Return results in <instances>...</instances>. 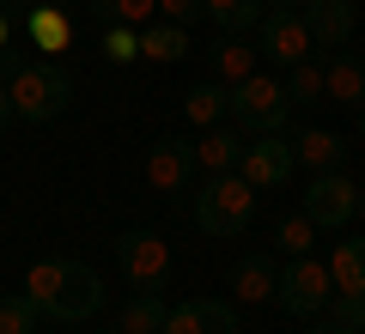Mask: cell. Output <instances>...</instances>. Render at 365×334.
<instances>
[{
    "label": "cell",
    "instance_id": "obj_1",
    "mask_svg": "<svg viewBox=\"0 0 365 334\" xmlns=\"http://www.w3.org/2000/svg\"><path fill=\"white\" fill-rule=\"evenodd\" d=\"M25 292L37 298V310L49 322H91L104 310V280L86 268V261H67V256H49L25 273Z\"/></svg>",
    "mask_w": 365,
    "mask_h": 334
},
{
    "label": "cell",
    "instance_id": "obj_2",
    "mask_svg": "<svg viewBox=\"0 0 365 334\" xmlns=\"http://www.w3.org/2000/svg\"><path fill=\"white\" fill-rule=\"evenodd\" d=\"M250 219H256V182L244 170H225V177H207V189L195 194V225L207 237H244Z\"/></svg>",
    "mask_w": 365,
    "mask_h": 334
},
{
    "label": "cell",
    "instance_id": "obj_3",
    "mask_svg": "<svg viewBox=\"0 0 365 334\" xmlns=\"http://www.w3.org/2000/svg\"><path fill=\"white\" fill-rule=\"evenodd\" d=\"M73 103V73L61 61H31L25 73L13 79V110L19 122H55Z\"/></svg>",
    "mask_w": 365,
    "mask_h": 334
},
{
    "label": "cell",
    "instance_id": "obj_4",
    "mask_svg": "<svg viewBox=\"0 0 365 334\" xmlns=\"http://www.w3.org/2000/svg\"><path fill=\"white\" fill-rule=\"evenodd\" d=\"M274 298H280V310H287V316L317 322L329 304H335V273H329V261L292 256L287 268H280V286H274Z\"/></svg>",
    "mask_w": 365,
    "mask_h": 334
},
{
    "label": "cell",
    "instance_id": "obj_5",
    "mask_svg": "<svg viewBox=\"0 0 365 334\" xmlns=\"http://www.w3.org/2000/svg\"><path fill=\"white\" fill-rule=\"evenodd\" d=\"M287 116H292V98H287L280 79L250 73V79H237V85H232V122L244 134H280V128H287Z\"/></svg>",
    "mask_w": 365,
    "mask_h": 334
},
{
    "label": "cell",
    "instance_id": "obj_6",
    "mask_svg": "<svg viewBox=\"0 0 365 334\" xmlns=\"http://www.w3.org/2000/svg\"><path fill=\"white\" fill-rule=\"evenodd\" d=\"M116 268H122V280L134 286V292H165L170 286V249H165V237L158 231H122L116 237Z\"/></svg>",
    "mask_w": 365,
    "mask_h": 334
},
{
    "label": "cell",
    "instance_id": "obj_7",
    "mask_svg": "<svg viewBox=\"0 0 365 334\" xmlns=\"http://www.w3.org/2000/svg\"><path fill=\"white\" fill-rule=\"evenodd\" d=\"M256 49L268 55V61H280V67H299V61H311L317 37H311V25H304V13L268 6V19H262V37H256Z\"/></svg>",
    "mask_w": 365,
    "mask_h": 334
},
{
    "label": "cell",
    "instance_id": "obj_8",
    "mask_svg": "<svg viewBox=\"0 0 365 334\" xmlns=\"http://www.w3.org/2000/svg\"><path fill=\"white\" fill-rule=\"evenodd\" d=\"M304 213L317 219V231H341V225H353V213H359V189H353V177H341V170L311 177V189H304Z\"/></svg>",
    "mask_w": 365,
    "mask_h": 334
},
{
    "label": "cell",
    "instance_id": "obj_9",
    "mask_svg": "<svg viewBox=\"0 0 365 334\" xmlns=\"http://www.w3.org/2000/svg\"><path fill=\"white\" fill-rule=\"evenodd\" d=\"M244 170L256 189H280V182H292V170H299V152H292V140H280V134H256V140L244 146Z\"/></svg>",
    "mask_w": 365,
    "mask_h": 334
},
{
    "label": "cell",
    "instance_id": "obj_10",
    "mask_svg": "<svg viewBox=\"0 0 365 334\" xmlns=\"http://www.w3.org/2000/svg\"><path fill=\"white\" fill-rule=\"evenodd\" d=\"M195 140H182V134H158V146H153V158H146V182H153L158 194H177V189H189V177H195Z\"/></svg>",
    "mask_w": 365,
    "mask_h": 334
},
{
    "label": "cell",
    "instance_id": "obj_11",
    "mask_svg": "<svg viewBox=\"0 0 365 334\" xmlns=\"http://www.w3.org/2000/svg\"><path fill=\"white\" fill-rule=\"evenodd\" d=\"M353 6L359 0H311L304 6V25H311L317 49H347L353 43Z\"/></svg>",
    "mask_w": 365,
    "mask_h": 334
},
{
    "label": "cell",
    "instance_id": "obj_12",
    "mask_svg": "<svg viewBox=\"0 0 365 334\" xmlns=\"http://www.w3.org/2000/svg\"><path fill=\"white\" fill-rule=\"evenodd\" d=\"M207 73L220 85H237V79L256 73V43H244V31H220V43H207Z\"/></svg>",
    "mask_w": 365,
    "mask_h": 334
},
{
    "label": "cell",
    "instance_id": "obj_13",
    "mask_svg": "<svg viewBox=\"0 0 365 334\" xmlns=\"http://www.w3.org/2000/svg\"><path fill=\"white\" fill-rule=\"evenodd\" d=\"M292 152H299V165L317 170V177L347 165V140H341L335 128H304V134H292Z\"/></svg>",
    "mask_w": 365,
    "mask_h": 334
},
{
    "label": "cell",
    "instance_id": "obj_14",
    "mask_svg": "<svg viewBox=\"0 0 365 334\" xmlns=\"http://www.w3.org/2000/svg\"><path fill=\"white\" fill-rule=\"evenodd\" d=\"M25 43H31V49H43V55H61L67 43H73V19H67L55 0H43L37 13L25 19Z\"/></svg>",
    "mask_w": 365,
    "mask_h": 334
},
{
    "label": "cell",
    "instance_id": "obj_15",
    "mask_svg": "<svg viewBox=\"0 0 365 334\" xmlns=\"http://www.w3.org/2000/svg\"><path fill=\"white\" fill-rule=\"evenodd\" d=\"M329 98L347 103V110H365V55H347V49L329 55Z\"/></svg>",
    "mask_w": 365,
    "mask_h": 334
},
{
    "label": "cell",
    "instance_id": "obj_16",
    "mask_svg": "<svg viewBox=\"0 0 365 334\" xmlns=\"http://www.w3.org/2000/svg\"><path fill=\"white\" fill-rule=\"evenodd\" d=\"M165 322H170V304H165V292H134L128 304H122L116 328H122V334H165Z\"/></svg>",
    "mask_w": 365,
    "mask_h": 334
},
{
    "label": "cell",
    "instance_id": "obj_17",
    "mask_svg": "<svg viewBox=\"0 0 365 334\" xmlns=\"http://www.w3.org/2000/svg\"><path fill=\"white\" fill-rule=\"evenodd\" d=\"M182 116L195 122V128H213L220 116H232V85H220V79H201V85L182 98Z\"/></svg>",
    "mask_w": 365,
    "mask_h": 334
},
{
    "label": "cell",
    "instance_id": "obj_18",
    "mask_svg": "<svg viewBox=\"0 0 365 334\" xmlns=\"http://www.w3.org/2000/svg\"><path fill=\"white\" fill-rule=\"evenodd\" d=\"M244 134H232V128H207V140L195 146V158L207 165V177H225V170H237L244 165Z\"/></svg>",
    "mask_w": 365,
    "mask_h": 334
},
{
    "label": "cell",
    "instance_id": "obj_19",
    "mask_svg": "<svg viewBox=\"0 0 365 334\" xmlns=\"http://www.w3.org/2000/svg\"><path fill=\"white\" fill-rule=\"evenodd\" d=\"M274 286H280V273H274L268 256H244L232 273V292L244 298V304H262V298H274Z\"/></svg>",
    "mask_w": 365,
    "mask_h": 334
},
{
    "label": "cell",
    "instance_id": "obj_20",
    "mask_svg": "<svg viewBox=\"0 0 365 334\" xmlns=\"http://www.w3.org/2000/svg\"><path fill=\"white\" fill-rule=\"evenodd\" d=\"M140 55L146 61H182V55H189V25H170V19L158 25L153 19V25L140 31Z\"/></svg>",
    "mask_w": 365,
    "mask_h": 334
},
{
    "label": "cell",
    "instance_id": "obj_21",
    "mask_svg": "<svg viewBox=\"0 0 365 334\" xmlns=\"http://www.w3.org/2000/svg\"><path fill=\"white\" fill-rule=\"evenodd\" d=\"M329 273H335V292H365V231L347 237V244H335Z\"/></svg>",
    "mask_w": 365,
    "mask_h": 334
},
{
    "label": "cell",
    "instance_id": "obj_22",
    "mask_svg": "<svg viewBox=\"0 0 365 334\" xmlns=\"http://www.w3.org/2000/svg\"><path fill=\"white\" fill-rule=\"evenodd\" d=\"M207 19L220 31H250L268 19V0H207Z\"/></svg>",
    "mask_w": 365,
    "mask_h": 334
},
{
    "label": "cell",
    "instance_id": "obj_23",
    "mask_svg": "<svg viewBox=\"0 0 365 334\" xmlns=\"http://www.w3.org/2000/svg\"><path fill=\"white\" fill-rule=\"evenodd\" d=\"M43 310L31 292H0V334H37Z\"/></svg>",
    "mask_w": 365,
    "mask_h": 334
},
{
    "label": "cell",
    "instance_id": "obj_24",
    "mask_svg": "<svg viewBox=\"0 0 365 334\" xmlns=\"http://www.w3.org/2000/svg\"><path fill=\"white\" fill-rule=\"evenodd\" d=\"M311 244H317V219L311 213H287L274 225V249L280 256H311Z\"/></svg>",
    "mask_w": 365,
    "mask_h": 334
},
{
    "label": "cell",
    "instance_id": "obj_25",
    "mask_svg": "<svg viewBox=\"0 0 365 334\" xmlns=\"http://www.w3.org/2000/svg\"><path fill=\"white\" fill-rule=\"evenodd\" d=\"M287 98H292V103H304V110H311V103H323V98H329V67L299 61V67L287 73Z\"/></svg>",
    "mask_w": 365,
    "mask_h": 334
},
{
    "label": "cell",
    "instance_id": "obj_26",
    "mask_svg": "<svg viewBox=\"0 0 365 334\" xmlns=\"http://www.w3.org/2000/svg\"><path fill=\"white\" fill-rule=\"evenodd\" d=\"M91 13L104 19V25H153V13H158V0H91Z\"/></svg>",
    "mask_w": 365,
    "mask_h": 334
},
{
    "label": "cell",
    "instance_id": "obj_27",
    "mask_svg": "<svg viewBox=\"0 0 365 334\" xmlns=\"http://www.w3.org/2000/svg\"><path fill=\"white\" fill-rule=\"evenodd\" d=\"M189 310H195V328L201 334H237V310L220 304V298H189Z\"/></svg>",
    "mask_w": 365,
    "mask_h": 334
},
{
    "label": "cell",
    "instance_id": "obj_28",
    "mask_svg": "<svg viewBox=\"0 0 365 334\" xmlns=\"http://www.w3.org/2000/svg\"><path fill=\"white\" fill-rule=\"evenodd\" d=\"M104 55L110 61H134L140 55V31L134 25H104Z\"/></svg>",
    "mask_w": 365,
    "mask_h": 334
},
{
    "label": "cell",
    "instance_id": "obj_29",
    "mask_svg": "<svg viewBox=\"0 0 365 334\" xmlns=\"http://www.w3.org/2000/svg\"><path fill=\"white\" fill-rule=\"evenodd\" d=\"M25 67H31V43H19V37H13V43H0V85H13Z\"/></svg>",
    "mask_w": 365,
    "mask_h": 334
},
{
    "label": "cell",
    "instance_id": "obj_30",
    "mask_svg": "<svg viewBox=\"0 0 365 334\" xmlns=\"http://www.w3.org/2000/svg\"><path fill=\"white\" fill-rule=\"evenodd\" d=\"M335 322L341 328H365V292H335Z\"/></svg>",
    "mask_w": 365,
    "mask_h": 334
},
{
    "label": "cell",
    "instance_id": "obj_31",
    "mask_svg": "<svg viewBox=\"0 0 365 334\" xmlns=\"http://www.w3.org/2000/svg\"><path fill=\"white\" fill-rule=\"evenodd\" d=\"M158 13L170 25H195V19H207V0H158Z\"/></svg>",
    "mask_w": 365,
    "mask_h": 334
},
{
    "label": "cell",
    "instance_id": "obj_32",
    "mask_svg": "<svg viewBox=\"0 0 365 334\" xmlns=\"http://www.w3.org/2000/svg\"><path fill=\"white\" fill-rule=\"evenodd\" d=\"M37 6H43V0H0V13H6V19H31Z\"/></svg>",
    "mask_w": 365,
    "mask_h": 334
},
{
    "label": "cell",
    "instance_id": "obj_33",
    "mask_svg": "<svg viewBox=\"0 0 365 334\" xmlns=\"http://www.w3.org/2000/svg\"><path fill=\"white\" fill-rule=\"evenodd\" d=\"M13 116H19V110H13V85H0V134L13 128Z\"/></svg>",
    "mask_w": 365,
    "mask_h": 334
},
{
    "label": "cell",
    "instance_id": "obj_34",
    "mask_svg": "<svg viewBox=\"0 0 365 334\" xmlns=\"http://www.w3.org/2000/svg\"><path fill=\"white\" fill-rule=\"evenodd\" d=\"M311 334H359V328H341V322H335V316H329V322H317V328H311Z\"/></svg>",
    "mask_w": 365,
    "mask_h": 334
},
{
    "label": "cell",
    "instance_id": "obj_35",
    "mask_svg": "<svg viewBox=\"0 0 365 334\" xmlns=\"http://www.w3.org/2000/svg\"><path fill=\"white\" fill-rule=\"evenodd\" d=\"M268 6H287V13H304V6H311V0H268Z\"/></svg>",
    "mask_w": 365,
    "mask_h": 334
},
{
    "label": "cell",
    "instance_id": "obj_36",
    "mask_svg": "<svg viewBox=\"0 0 365 334\" xmlns=\"http://www.w3.org/2000/svg\"><path fill=\"white\" fill-rule=\"evenodd\" d=\"M0 43H13V19L6 13H0Z\"/></svg>",
    "mask_w": 365,
    "mask_h": 334
},
{
    "label": "cell",
    "instance_id": "obj_37",
    "mask_svg": "<svg viewBox=\"0 0 365 334\" xmlns=\"http://www.w3.org/2000/svg\"><path fill=\"white\" fill-rule=\"evenodd\" d=\"M359 219H365V182H359Z\"/></svg>",
    "mask_w": 365,
    "mask_h": 334
},
{
    "label": "cell",
    "instance_id": "obj_38",
    "mask_svg": "<svg viewBox=\"0 0 365 334\" xmlns=\"http://www.w3.org/2000/svg\"><path fill=\"white\" fill-rule=\"evenodd\" d=\"M359 140H365V110H359Z\"/></svg>",
    "mask_w": 365,
    "mask_h": 334
},
{
    "label": "cell",
    "instance_id": "obj_39",
    "mask_svg": "<svg viewBox=\"0 0 365 334\" xmlns=\"http://www.w3.org/2000/svg\"><path fill=\"white\" fill-rule=\"evenodd\" d=\"M359 43H365V25H359Z\"/></svg>",
    "mask_w": 365,
    "mask_h": 334
},
{
    "label": "cell",
    "instance_id": "obj_40",
    "mask_svg": "<svg viewBox=\"0 0 365 334\" xmlns=\"http://www.w3.org/2000/svg\"><path fill=\"white\" fill-rule=\"evenodd\" d=\"M55 6H61V0H55Z\"/></svg>",
    "mask_w": 365,
    "mask_h": 334
}]
</instances>
